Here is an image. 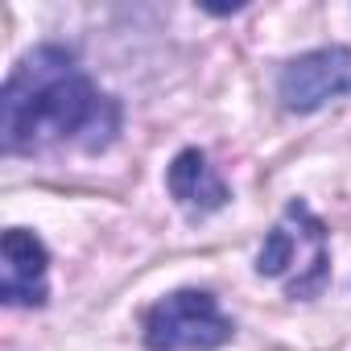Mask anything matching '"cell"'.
Masks as SVG:
<instances>
[{
    "instance_id": "6da1fadb",
    "label": "cell",
    "mask_w": 351,
    "mask_h": 351,
    "mask_svg": "<svg viewBox=\"0 0 351 351\" xmlns=\"http://www.w3.org/2000/svg\"><path fill=\"white\" fill-rule=\"evenodd\" d=\"M116 104L95 95L91 79L58 46H38L25 54L0 91L5 153H38L58 141H79L95 153L116 136Z\"/></svg>"
},
{
    "instance_id": "7a4b0ae2",
    "label": "cell",
    "mask_w": 351,
    "mask_h": 351,
    "mask_svg": "<svg viewBox=\"0 0 351 351\" xmlns=\"http://www.w3.org/2000/svg\"><path fill=\"white\" fill-rule=\"evenodd\" d=\"M236 335L232 318L219 310L207 289L165 293L145 314V347L149 351H215Z\"/></svg>"
},
{
    "instance_id": "3957f363",
    "label": "cell",
    "mask_w": 351,
    "mask_h": 351,
    "mask_svg": "<svg viewBox=\"0 0 351 351\" xmlns=\"http://www.w3.org/2000/svg\"><path fill=\"white\" fill-rule=\"evenodd\" d=\"M277 95L289 112H318L322 104L351 95V50L326 46L293 58L277 79Z\"/></svg>"
},
{
    "instance_id": "277c9868",
    "label": "cell",
    "mask_w": 351,
    "mask_h": 351,
    "mask_svg": "<svg viewBox=\"0 0 351 351\" xmlns=\"http://www.w3.org/2000/svg\"><path fill=\"white\" fill-rule=\"evenodd\" d=\"M0 256H5L0 298L9 306H46V298H50V289H46V269H50L46 244L25 228H9L5 240H0Z\"/></svg>"
},
{
    "instance_id": "5b68a950",
    "label": "cell",
    "mask_w": 351,
    "mask_h": 351,
    "mask_svg": "<svg viewBox=\"0 0 351 351\" xmlns=\"http://www.w3.org/2000/svg\"><path fill=\"white\" fill-rule=\"evenodd\" d=\"M165 186H169L173 199H178V207H186L191 215H211L232 199L223 178L207 165V153H199V149H182L169 161Z\"/></svg>"
},
{
    "instance_id": "8992f818",
    "label": "cell",
    "mask_w": 351,
    "mask_h": 351,
    "mask_svg": "<svg viewBox=\"0 0 351 351\" xmlns=\"http://www.w3.org/2000/svg\"><path fill=\"white\" fill-rule=\"evenodd\" d=\"M293 261H298V236H293L285 223H277V228L269 232L261 256H256V273H261V277H281Z\"/></svg>"
}]
</instances>
